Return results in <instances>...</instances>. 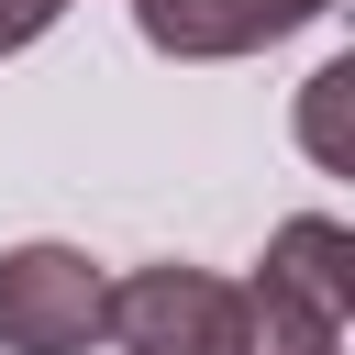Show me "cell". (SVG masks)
I'll return each instance as SVG.
<instances>
[{
    "label": "cell",
    "instance_id": "6da1fadb",
    "mask_svg": "<svg viewBox=\"0 0 355 355\" xmlns=\"http://www.w3.org/2000/svg\"><path fill=\"white\" fill-rule=\"evenodd\" d=\"M111 355H244V277L211 266H122L100 311Z\"/></svg>",
    "mask_w": 355,
    "mask_h": 355
},
{
    "label": "cell",
    "instance_id": "7a4b0ae2",
    "mask_svg": "<svg viewBox=\"0 0 355 355\" xmlns=\"http://www.w3.org/2000/svg\"><path fill=\"white\" fill-rule=\"evenodd\" d=\"M111 311V266H89L78 244L33 233L0 255V355H89Z\"/></svg>",
    "mask_w": 355,
    "mask_h": 355
},
{
    "label": "cell",
    "instance_id": "3957f363",
    "mask_svg": "<svg viewBox=\"0 0 355 355\" xmlns=\"http://www.w3.org/2000/svg\"><path fill=\"white\" fill-rule=\"evenodd\" d=\"M333 0H133V33L178 67H222V55H266L288 33H311Z\"/></svg>",
    "mask_w": 355,
    "mask_h": 355
},
{
    "label": "cell",
    "instance_id": "277c9868",
    "mask_svg": "<svg viewBox=\"0 0 355 355\" xmlns=\"http://www.w3.org/2000/svg\"><path fill=\"white\" fill-rule=\"evenodd\" d=\"M255 288L288 300V311H311V322H333V333H355V233H344L333 211L277 222L266 255H255Z\"/></svg>",
    "mask_w": 355,
    "mask_h": 355
},
{
    "label": "cell",
    "instance_id": "5b68a950",
    "mask_svg": "<svg viewBox=\"0 0 355 355\" xmlns=\"http://www.w3.org/2000/svg\"><path fill=\"white\" fill-rule=\"evenodd\" d=\"M344 100H355V55H322V67H311V89H300V144H311V166H333V178H355Z\"/></svg>",
    "mask_w": 355,
    "mask_h": 355
},
{
    "label": "cell",
    "instance_id": "8992f818",
    "mask_svg": "<svg viewBox=\"0 0 355 355\" xmlns=\"http://www.w3.org/2000/svg\"><path fill=\"white\" fill-rule=\"evenodd\" d=\"M55 11H67V0H0V55L44 44V33H55Z\"/></svg>",
    "mask_w": 355,
    "mask_h": 355
}]
</instances>
